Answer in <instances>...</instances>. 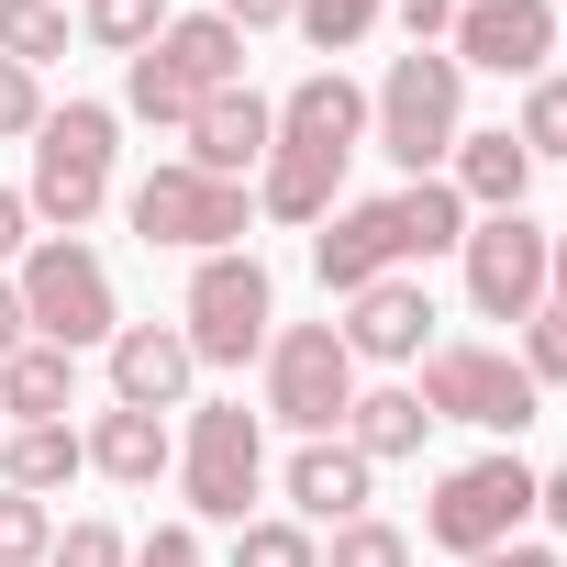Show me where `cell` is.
<instances>
[{
    "label": "cell",
    "mask_w": 567,
    "mask_h": 567,
    "mask_svg": "<svg viewBox=\"0 0 567 567\" xmlns=\"http://www.w3.org/2000/svg\"><path fill=\"white\" fill-rule=\"evenodd\" d=\"M212 90H245V34L223 23V12H167V34L145 45V56H123V123H156V134H178Z\"/></svg>",
    "instance_id": "6da1fadb"
},
{
    "label": "cell",
    "mask_w": 567,
    "mask_h": 567,
    "mask_svg": "<svg viewBox=\"0 0 567 567\" xmlns=\"http://www.w3.org/2000/svg\"><path fill=\"white\" fill-rule=\"evenodd\" d=\"M456 134H467V68H456L445 45L390 56V79L368 90V145H379L401 178H445Z\"/></svg>",
    "instance_id": "7a4b0ae2"
},
{
    "label": "cell",
    "mask_w": 567,
    "mask_h": 567,
    "mask_svg": "<svg viewBox=\"0 0 567 567\" xmlns=\"http://www.w3.org/2000/svg\"><path fill=\"white\" fill-rule=\"evenodd\" d=\"M112 156H123V112L112 101H56L34 123V178H23L34 234H90L101 200H112Z\"/></svg>",
    "instance_id": "3957f363"
},
{
    "label": "cell",
    "mask_w": 567,
    "mask_h": 567,
    "mask_svg": "<svg viewBox=\"0 0 567 567\" xmlns=\"http://www.w3.org/2000/svg\"><path fill=\"white\" fill-rule=\"evenodd\" d=\"M256 489H267V412L245 401H189V434H178V501L189 523H256Z\"/></svg>",
    "instance_id": "277c9868"
},
{
    "label": "cell",
    "mask_w": 567,
    "mask_h": 567,
    "mask_svg": "<svg viewBox=\"0 0 567 567\" xmlns=\"http://www.w3.org/2000/svg\"><path fill=\"white\" fill-rule=\"evenodd\" d=\"M12 290H23V323H34V346H68V357H90V346H112V334H123L112 267H101L79 234H34V245H23V267H12Z\"/></svg>",
    "instance_id": "5b68a950"
},
{
    "label": "cell",
    "mask_w": 567,
    "mask_h": 567,
    "mask_svg": "<svg viewBox=\"0 0 567 567\" xmlns=\"http://www.w3.org/2000/svg\"><path fill=\"white\" fill-rule=\"evenodd\" d=\"M178 334H189L200 368H245V357H267V334H278V278H267L256 245H234V256H189Z\"/></svg>",
    "instance_id": "8992f818"
},
{
    "label": "cell",
    "mask_w": 567,
    "mask_h": 567,
    "mask_svg": "<svg viewBox=\"0 0 567 567\" xmlns=\"http://www.w3.org/2000/svg\"><path fill=\"white\" fill-rule=\"evenodd\" d=\"M123 212H134V234H145V245H167V256H234V245L256 234V189H234V178H200L189 156L145 167Z\"/></svg>",
    "instance_id": "52a82bcc"
},
{
    "label": "cell",
    "mask_w": 567,
    "mask_h": 567,
    "mask_svg": "<svg viewBox=\"0 0 567 567\" xmlns=\"http://www.w3.org/2000/svg\"><path fill=\"white\" fill-rule=\"evenodd\" d=\"M523 523H534V467H523L512 445L445 467L434 501H423V545H445V556H489V545H512Z\"/></svg>",
    "instance_id": "ba28073f"
},
{
    "label": "cell",
    "mask_w": 567,
    "mask_h": 567,
    "mask_svg": "<svg viewBox=\"0 0 567 567\" xmlns=\"http://www.w3.org/2000/svg\"><path fill=\"white\" fill-rule=\"evenodd\" d=\"M412 390H423L434 423H478V434H501V445H512L523 423H545V390L523 379L512 346H434Z\"/></svg>",
    "instance_id": "9c48e42d"
},
{
    "label": "cell",
    "mask_w": 567,
    "mask_h": 567,
    "mask_svg": "<svg viewBox=\"0 0 567 567\" xmlns=\"http://www.w3.org/2000/svg\"><path fill=\"white\" fill-rule=\"evenodd\" d=\"M256 368H267V423H290L301 445H312V434H346L357 357H346V334H334V323H278Z\"/></svg>",
    "instance_id": "30bf717a"
},
{
    "label": "cell",
    "mask_w": 567,
    "mask_h": 567,
    "mask_svg": "<svg viewBox=\"0 0 567 567\" xmlns=\"http://www.w3.org/2000/svg\"><path fill=\"white\" fill-rule=\"evenodd\" d=\"M545 245H556V234H545L534 212H478V223H467L456 267H467V312H478V323H512V334H523V323L545 312Z\"/></svg>",
    "instance_id": "8fae6325"
},
{
    "label": "cell",
    "mask_w": 567,
    "mask_h": 567,
    "mask_svg": "<svg viewBox=\"0 0 567 567\" xmlns=\"http://www.w3.org/2000/svg\"><path fill=\"white\" fill-rule=\"evenodd\" d=\"M556 34H567L556 0H456L445 56H456V68H489V79H545Z\"/></svg>",
    "instance_id": "7c38bea8"
},
{
    "label": "cell",
    "mask_w": 567,
    "mask_h": 567,
    "mask_svg": "<svg viewBox=\"0 0 567 567\" xmlns=\"http://www.w3.org/2000/svg\"><path fill=\"white\" fill-rule=\"evenodd\" d=\"M412 267V245H401V212L390 200H334L323 212V234H312V278L334 301H357V290H379V278H401Z\"/></svg>",
    "instance_id": "4fadbf2b"
},
{
    "label": "cell",
    "mask_w": 567,
    "mask_h": 567,
    "mask_svg": "<svg viewBox=\"0 0 567 567\" xmlns=\"http://www.w3.org/2000/svg\"><path fill=\"white\" fill-rule=\"evenodd\" d=\"M346 357L357 368H423L434 357V290H423V278L401 267V278H379V290H357L346 301Z\"/></svg>",
    "instance_id": "5bb4252c"
},
{
    "label": "cell",
    "mask_w": 567,
    "mask_h": 567,
    "mask_svg": "<svg viewBox=\"0 0 567 567\" xmlns=\"http://www.w3.org/2000/svg\"><path fill=\"white\" fill-rule=\"evenodd\" d=\"M278 501H290V523L334 534V523H357V512L379 501V467H368L346 434H312V445H290V467H278Z\"/></svg>",
    "instance_id": "9a60e30c"
},
{
    "label": "cell",
    "mask_w": 567,
    "mask_h": 567,
    "mask_svg": "<svg viewBox=\"0 0 567 567\" xmlns=\"http://www.w3.org/2000/svg\"><path fill=\"white\" fill-rule=\"evenodd\" d=\"M178 145H189L200 178L256 189V167H267V145H278V101H256V90H212V101L178 123Z\"/></svg>",
    "instance_id": "2e32d148"
},
{
    "label": "cell",
    "mask_w": 567,
    "mask_h": 567,
    "mask_svg": "<svg viewBox=\"0 0 567 567\" xmlns=\"http://www.w3.org/2000/svg\"><path fill=\"white\" fill-rule=\"evenodd\" d=\"M189 379H200V357H189L178 323H123L112 334V401L123 412H189Z\"/></svg>",
    "instance_id": "e0dca14e"
},
{
    "label": "cell",
    "mask_w": 567,
    "mask_h": 567,
    "mask_svg": "<svg viewBox=\"0 0 567 567\" xmlns=\"http://www.w3.org/2000/svg\"><path fill=\"white\" fill-rule=\"evenodd\" d=\"M79 445H90V467L112 478V489H156V478H178V434H167V412H90L79 423Z\"/></svg>",
    "instance_id": "ac0fdd59"
},
{
    "label": "cell",
    "mask_w": 567,
    "mask_h": 567,
    "mask_svg": "<svg viewBox=\"0 0 567 567\" xmlns=\"http://www.w3.org/2000/svg\"><path fill=\"white\" fill-rule=\"evenodd\" d=\"M278 145H323V156L357 167V145H368V90H357L346 68H312L290 101H278Z\"/></svg>",
    "instance_id": "d6986e66"
},
{
    "label": "cell",
    "mask_w": 567,
    "mask_h": 567,
    "mask_svg": "<svg viewBox=\"0 0 567 567\" xmlns=\"http://www.w3.org/2000/svg\"><path fill=\"white\" fill-rule=\"evenodd\" d=\"M445 189H456L467 212H523V189H534V156L512 145V123H489V134H456V156H445Z\"/></svg>",
    "instance_id": "ffe728a7"
},
{
    "label": "cell",
    "mask_w": 567,
    "mask_h": 567,
    "mask_svg": "<svg viewBox=\"0 0 567 567\" xmlns=\"http://www.w3.org/2000/svg\"><path fill=\"white\" fill-rule=\"evenodd\" d=\"M423 434H434V412H423V390H412V379H379V390H357V401H346V445H357L368 467L423 456Z\"/></svg>",
    "instance_id": "44dd1931"
},
{
    "label": "cell",
    "mask_w": 567,
    "mask_h": 567,
    "mask_svg": "<svg viewBox=\"0 0 567 567\" xmlns=\"http://www.w3.org/2000/svg\"><path fill=\"white\" fill-rule=\"evenodd\" d=\"M79 467H90L79 423H0V489H23V501H56Z\"/></svg>",
    "instance_id": "7402d4cb"
},
{
    "label": "cell",
    "mask_w": 567,
    "mask_h": 567,
    "mask_svg": "<svg viewBox=\"0 0 567 567\" xmlns=\"http://www.w3.org/2000/svg\"><path fill=\"white\" fill-rule=\"evenodd\" d=\"M79 412V357L68 346H12L0 357V423H68Z\"/></svg>",
    "instance_id": "603a6c76"
},
{
    "label": "cell",
    "mask_w": 567,
    "mask_h": 567,
    "mask_svg": "<svg viewBox=\"0 0 567 567\" xmlns=\"http://www.w3.org/2000/svg\"><path fill=\"white\" fill-rule=\"evenodd\" d=\"M390 212H401V245H412V267H423V256H456V245H467V223H478V212H467L445 178H401V189H390Z\"/></svg>",
    "instance_id": "cb8c5ba5"
},
{
    "label": "cell",
    "mask_w": 567,
    "mask_h": 567,
    "mask_svg": "<svg viewBox=\"0 0 567 567\" xmlns=\"http://www.w3.org/2000/svg\"><path fill=\"white\" fill-rule=\"evenodd\" d=\"M223 567H323V534L290 523V512H256V523H234Z\"/></svg>",
    "instance_id": "d4e9b609"
},
{
    "label": "cell",
    "mask_w": 567,
    "mask_h": 567,
    "mask_svg": "<svg viewBox=\"0 0 567 567\" xmlns=\"http://www.w3.org/2000/svg\"><path fill=\"white\" fill-rule=\"evenodd\" d=\"M0 56L45 79V68L68 56V0H0Z\"/></svg>",
    "instance_id": "484cf974"
},
{
    "label": "cell",
    "mask_w": 567,
    "mask_h": 567,
    "mask_svg": "<svg viewBox=\"0 0 567 567\" xmlns=\"http://www.w3.org/2000/svg\"><path fill=\"white\" fill-rule=\"evenodd\" d=\"M512 145L534 156V167H567V79L545 68V79H523V112H512Z\"/></svg>",
    "instance_id": "4316f807"
},
{
    "label": "cell",
    "mask_w": 567,
    "mask_h": 567,
    "mask_svg": "<svg viewBox=\"0 0 567 567\" xmlns=\"http://www.w3.org/2000/svg\"><path fill=\"white\" fill-rule=\"evenodd\" d=\"M79 34H90L101 56H145V45L167 34V0H79Z\"/></svg>",
    "instance_id": "83f0119b"
},
{
    "label": "cell",
    "mask_w": 567,
    "mask_h": 567,
    "mask_svg": "<svg viewBox=\"0 0 567 567\" xmlns=\"http://www.w3.org/2000/svg\"><path fill=\"white\" fill-rule=\"evenodd\" d=\"M290 23H301L323 56H357V45L390 23V0H290Z\"/></svg>",
    "instance_id": "f1b7e54d"
},
{
    "label": "cell",
    "mask_w": 567,
    "mask_h": 567,
    "mask_svg": "<svg viewBox=\"0 0 567 567\" xmlns=\"http://www.w3.org/2000/svg\"><path fill=\"white\" fill-rule=\"evenodd\" d=\"M323 567H412V534H401V523H379V512H357V523H334V534H323Z\"/></svg>",
    "instance_id": "f546056e"
},
{
    "label": "cell",
    "mask_w": 567,
    "mask_h": 567,
    "mask_svg": "<svg viewBox=\"0 0 567 567\" xmlns=\"http://www.w3.org/2000/svg\"><path fill=\"white\" fill-rule=\"evenodd\" d=\"M45 567H134V534H123V523H101V512H79V523H56Z\"/></svg>",
    "instance_id": "4dcf8cb0"
},
{
    "label": "cell",
    "mask_w": 567,
    "mask_h": 567,
    "mask_svg": "<svg viewBox=\"0 0 567 567\" xmlns=\"http://www.w3.org/2000/svg\"><path fill=\"white\" fill-rule=\"evenodd\" d=\"M45 545H56V512L23 501V489H0V567H45Z\"/></svg>",
    "instance_id": "1f68e13d"
},
{
    "label": "cell",
    "mask_w": 567,
    "mask_h": 567,
    "mask_svg": "<svg viewBox=\"0 0 567 567\" xmlns=\"http://www.w3.org/2000/svg\"><path fill=\"white\" fill-rule=\"evenodd\" d=\"M512 357H523V379H534V390H567V312L545 301V312L523 323V346H512Z\"/></svg>",
    "instance_id": "d6a6232c"
},
{
    "label": "cell",
    "mask_w": 567,
    "mask_h": 567,
    "mask_svg": "<svg viewBox=\"0 0 567 567\" xmlns=\"http://www.w3.org/2000/svg\"><path fill=\"white\" fill-rule=\"evenodd\" d=\"M56 101H45V79L34 68H12V56H0V134H34Z\"/></svg>",
    "instance_id": "836d02e7"
},
{
    "label": "cell",
    "mask_w": 567,
    "mask_h": 567,
    "mask_svg": "<svg viewBox=\"0 0 567 567\" xmlns=\"http://www.w3.org/2000/svg\"><path fill=\"white\" fill-rule=\"evenodd\" d=\"M134 567H212V545H200V523H156L134 545Z\"/></svg>",
    "instance_id": "e575fe53"
},
{
    "label": "cell",
    "mask_w": 567,
    "mask_h": 567,
    "mask_svg": "<svg viewBox=\"0 0 567 567\" xmlns=\"http://www.w3.org/2000/svg\"><path fill=\"white\" fill-rule=\"evenodd\" d=\"M390 12L412 23V45H445L456 34V0H390Z\"/></svg>",
    "instance_id": "d590c367"
},
{
    "label": "cell",
    "mask_w": 567,
    "mask_h": 567,
    "mask_svg": "<svg viewBox=\"0 0 567 567\" xmlns=\"http://www.w3.org/2000/svg\"><path fill=\"white\" fill-rule=\"evenodd\" d=\"M23 245H34V212H23V189H0V267H23Z\"/></svg>",
    "instance_id": "8d00e7d4"
},
{
    "label": "cell",
    "mask_w": 567,
    "mask_h": 567,
    "mask_svg": "<svg viewBox=\"0 0 567 567\" xmlns=\"http://www.w3.org/2000/svg\"><path fill=\"white\" fill-rule=\"evenodd\" d=\"M212 12H223L234 34H267V23H290V0H212Z\"/></svg>",
    "instance_id": "74e56055"
},
{
    "label": "cell",
    "mask_w": 567,
    "mask_h": 567,
    "mask_svg": "<svg viewBox=\"0 0 567 567\" xmlns=\"http://www.w3.org/2000/svg\"><path fill=\"white\" fill-rule=\"evenodd\" d=\"M12 346H34V323H23V290H12V267H0V357Z\"/></svg>",
    "instance_id": "f35d334b"
},
{
    "label": "cell",
    "mask_w": 567,
    "mask_h": 567,
    "mask_svg": "<svg viewBox=\"0 0 567 567\" xmlns=\"http://www.w3.org/2000/svg\"><path fill=\"white\" fill-rule=\"evenodd\" d=\"M534 512H545V523L567 534V467H534Z\"/></svg>",
    "instance_id": "ab89813d"
},
{
    "label": "cell",
    "mask_w": 567,
    "mask_h": 567,
    "mask_svg": "<svg viewBox=\"0 0 567 567\" xmlns=\"http://www.w3.org/2000/svg\"><path fill=\"white\" fill-rule=\"evenodd\" d=\"M467 567H556V545H523V534H512V545H489V556H467Z\"/></svg>",
    "instance_id": "60d3db41"
},
{
    "label": "cell",
    "mask_w": 567,
    "mask_h": 567,
    "mask_svg": "<svg viewBox=\"0 0 567 567\" xmlns=\"http://www.w3.org/2000/svg\"><path fill=\"white\" fill-rule=\"evenodd\" d=\"M545 301H556V312H567V234H556V245H545Z\"/></svg>",
    "instance_id": "b9f144b4"
},
{
    "label": "cell",
    "mask_w": 567,
    "mask_h": 567,
    "mask_svg": "<svg viewBox=\"0 0 567 567\" xmlns=\"http://www.w3.org/2000/svg\"><path fill=\"white\" fill-rule=\"evenodd\" d=\"M556 45H567V34H556Z\"/></svg>",
    "instance_id": "7bdbcfd3"
}]
</instances>
